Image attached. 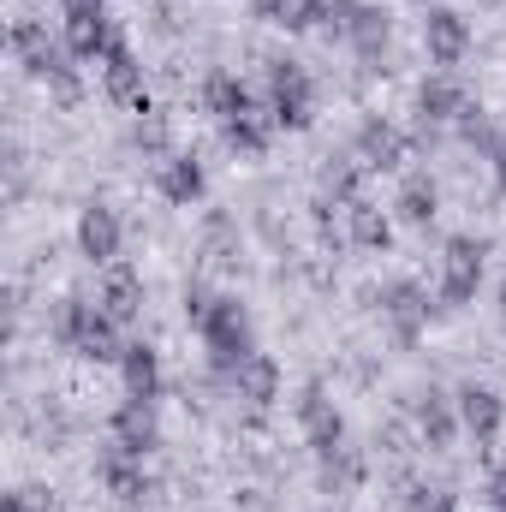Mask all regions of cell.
<instances>
[{
	"instance_id": "5bb4252c",
	"label": "cell",
	"mask_w": 506,
	"mask_h": 512,
	"mask_svg": "<svg viewBox=\"0 0 506 512\" xmlns=\"http://www.w3.org/2000/svg\"><path fill=\"white\" fill-rule=\"evenodd\" d=\"M328 30H340L358 54H381L387 48V18H381L376 6H358V0H340V12H334Z\"/></svg>"
},
{
	"instance_id": "ba28073f",
	"label": "cell",
	"mask_w": 506,
	"mask_h": 512,
	"mask_svg": "<svg viewBox=\"0 0 506 512\" xmlns=\"http://www.w3.org/2000/svg\"><path fill=\"white\" fill-rule=\"evenodd\" d=\"M78 60H108V48L120 42L114 36V24H108V12L102 6H84V12H66V36H60Z\"/></svg>"
},
{
	"instance_id": "5b68a950",
	"label": "cell",
	"mask_w": 506,
	"mask_h": 512,
	"mask_svg": "<svg viewBox=\"0 0 506 512\" xmlns=\"http://www.w3.org/2000/svg\"><path fill=\"white\" fill-rule=\"evenodd\" d=\"M483 286V245L477 239H447L441 251V304H471Z\"/></svg>"
},
{
	"instance_id": "8fae6325",
	"label": "cell",
	"mask_w": 506,
	"mask_h": 512,
	"mask_svg": "<svg viewBox=\"0 0 506 512\" xmlns=\"http://www.w3.org/2000/svg\"><path fill=\"white\" fill-rule=\"evenodd\" d=\"M120 221H114V209H102V203H90L84 215H78V251L90 256L96 268H108V262H120Z\"/></svg>"
},
{
	"instance_id": "277c9868",
	"label": "cell",
	"mask_w": 506,
	"mask_h": 512,
	"mask_svg": "<svg viewBox=\"0 0 506 512\" xmlns=\"http://www.w3.org/2000/svg\"><path fill=\"white\" fill-rule=\"evenodd\" d=\"M310 114H316V90H310V78L292 66V60H274L268 66V120L286 131H304L310 126Z\"/></svg>"
},
{
	"instance_id": "2e32d148",
	"label": "cell",
	"mask_w": 506,
	"mask_h": 512,
	"mask_svg": "<svg viewBox=\"0 0 506 512\" xmlns=\"http://www.w3.org/2000/svg\"><path fill=\"white\" fill-rule=\"evenodd\" d=\"M203 108L227 126V120H239V114H256V96L239 72H209V78H203Z\"/></svg>"
},
{
	"instance_id": "7c38bea8",
	"label": "cell",
	"mask_w": 506,
	"mask_h": 512,
	"mask_svg": "<svg viewBox=\"0 0 506 512\" xmlns=\"http://www.w3.org/2000/svg\"><path fill=\"white\" fill-rule=\"evenodd\" d=\"M96 304L126 328L131 316L143 310V280H137V268H126V262H108L102 268V286H96Z\"/></svg>"
},
{
	"instance_id": "9c48e42d",
	"label": "cell",
	"mask_w": 506,
	"mask_h": 512,
	"mask_svg": "<svg viewBox=\"0 0 506 512\" xmlns=\"http://www.w3.org/2000/svg\"><path fill=\"white\" fill-rule=\"evenodd\" d=\"M381 316L393 322V334H399V340H417V334H423V322H429V292H423L417 280H393V286L381 292Z\"/></svg>"
},
{
	"instance_id": "d4e9b609",
	"label": "cell",
	"mask_w": 506,
	"mask_h": 512,
	"mask_svg": "<svg viewBox=\"0 0 506 512\" xmlns=\"http://www.w3.org/2000/svg\"><path fill=\"white\" fill-rule=\"evenodd\" d=\"M346 233H352V245H364V251H387V239H393V221L381 215L376 203H352L346 209Z\"/></svg>"
},
{
	"instance_id": "d6986e66",
	"label": "cell",
	"mask_w": 506,
	"mask_h": 512,
	"mask_svg": "<svg viewBox=\"0 0 506 512\" xmlns=\"http://www.w3.org/2000/svg\"><path fill=\"white\" fill-rule=\"evenodd\" d=\"M459 399H447V393H423L417 399V435H423V447H453V435H459V411H453Z\"/></svg>"
},
{
	"instance_id": "30bf717a",
	"label": "cell",
	"mask_w": 506,
	"mask_h": 512,
	"mask_svg": "<svg viewBox=\"0 0 506 512\" xmlns=\"http://www.w3.org/2000/svg\"><path fill=\"white\" fill-rule=\"evenodd\" d=\"M96 477H102V489H108L114 501H126V507H137V501L149 495L143 459H137V453H126V447H108V453L96 459Z\"/></svg>"
},
{
	"instance_id": "52a82bcc",
	"label": "cell",
	"mask_w": 506,
	"mask_h": 512,
	"mask_svg": "<svg viewBox=\"0 0 506 512\" xmlns=\"http://www.w3.org/2000/svg\"><path fill=\"white\" fill-rule=\"evenodd\" d=\"M102 90L120 102V108H131V114H149V90H143V66L131 60L126 42H114L108 48V60H102Z\"/></svg>"
},
{
	"instance_id": "7a4b0ae2",
	"label": "cell",
	"mask_w": 506,
	"mask_h": 512,
	"mask_svg": "<svg viewBox=\"0 0 506 512\" xmlns=\"http://www.w3.org/2000/svg\"><path fill=\"white\" fill-rule=\"evenodd\" d=\"M197 334H203V346H209V364H215L221 376H233V370H239V364L256 352L251 316H245V304H233V298H209V310H203Z\"/></svg>"
},
{
	"instance_id": "4dcf8cb0",
	"label": "cell",
	"mask_w": 506,
	"mask_h": 512,
	"mask_svg": "<svg viewBox=\"0 0 506 512\" xmlns=\"http://www.w3.org/2000/svg\"><path fill=\"white\" fill-rule=\"evenodd\" d=\"M489 507L506 512V465H495V477H489Z\"/></svg>"
},
{
	"instance_id": "d6a6232c",
	"label": "cell",
	"mask_w": 506,
	"mask_h": 512,
	"mask_svg": "<svg viewBox=\"0 0 506 512\" xmlns=\"http://www.w3.org/2000/svg\"><path fill=\"white\" fill-rule=\"evenodd\" d=\"M501 322H506V280H501Z\"/></svg>"
},
{
	"instance_id": "1f68e13d",
	"label": "cell",
	"mask_w": 506,
	"mask_h": 512,
	"mask_svg": "<svg viewBox=\"0 0 506 512\" xmlns=\"http://www.w3.org/2000/svg\"><path fill=\"white\" fill-rule=\"evenodd\" d=\"M495 185L506 191V143H495Z\"/></svg>"
},
{
	"instance_id": "ffe728a7",
	"label": "cell",
	"mask_w": 506,
	"mask_h": 512,
	"mask_svg": "<svg viewBox=\"0 0 506 512\" xmlns=\"http://www.w3.org/2000/svg\"><path fill=\"white\" fill-rule=\"evenodd\" d=\"M358 161H364L370 173H393V167H405V137L387 126V120H370V126L358 131Z\"/></svg>"
},
{
	"instance_id": "9a60e30c",
	"label": "cell",
	"mask_w": 506,
	"mask_h": 512,
	"mask_svg": "<svg viewBox=\"0 0 506 512\" xmlns=\"http://www.w3.org/2000/svg\"><path fill=\"white\" fill-rule=\"evenodd\" d=\"M459 423H465L477 441H495V435H501V423H506L501 393H495V387L465 382V387H459Z\"/></svg>"
},
{
	"instance_id": "ac0fdd59",
	"label": "cell",
	"mask_w": 506,
	"mask_h": 512,
	"mask_svg": "<svg viewBox=\"0 0 506 512\" xmlns=\"http://www.w3.org/2000/svg\"><path fill=\"white\" fill-rule=\"evenodd\" d=\"M417 114H423L429 126H459V120L471 114V102H465V90H459L453 78H423V90H417Z\"/></svg>"
},
{
	"instance_id": "44dd1931",
	"label": "cell",
	"mask_w": 506,
	"mask_h": 512,
	"mask_svg": "<svg viewBox=\"0 0 506 512\" xmlns=\"http://www.w3.org/2000/svg\"><path fill=\"white\" fill-rule=\"evenodd\" d=\"M203 185H209V179H203V161H197V155H167V161H161V197H167V203L191 209V203L203 197Z\"/></svg>"
},
{
	"instance_id": "4fadbf2b",
	"label": "cell",
	"mask_w": 506,
	"mask_h": 512,
	"mask_svg": "<svg viewBox=\"0 0 506 512\" xmlns=\"http://www.w3.org/2000/svg\"><path fill=\"white\" fill-rule=\"evenodd\" d=\"M423 42H429V60H435V66H459V60H465V48H471V30H465V18H459V12L435 6V12L423 18Z\"/></svg>"
},
{
	"instance_id": "83f0119b",
	"label": "cell",
	"mask_w": 506,
	"mask_h": 512,
	"mask_svg": "<svg viewBox=\"0 0 506 512\" xmlns=\"http://www.w3.org/2000/svg\"><path fill=\"white\" fill-rule=\"evenodd\" d=\"M358 167H364V161H358ZM358 167H328V191H340V197L358 203Z\"/></svg>"
},
{
	"instance_id": "8992f818",
	"label": "cell",
	"mask_w": 506,
	"mask_h": 512,
	"mask_svg": "<svg viewBox=\"0 0 506 512\" xmlns=\"http://www.w3.org/2000/svg\"><path fill=\"white\" fill-rule=\"evenodd\" d=\"M298 417H304V435H310L316 459H334V453L346 447V417L328 405V393H322L316 382L304 387V399H298Z\"/></svg>"
},
{
	"instance_id": "6da1fadb",
	"label": "cell",
	"mask_w": 506,
	"mask_h": 512,
	"mask_svg": "<svg viewBox=\"0 0 506 512\" xmlns=\"http://www.w3.org/2000/svg\"><path fill=\"white\" fill-rule=\"evenodd\" d=\"M54 340L90 364H120L126 346H120V322L102 310V304H84V298H60L54 304Z\"/></svg>"
},
{
	"instance_id": "7402d4cb",
	"label": "cell",
	"mask_w": 506,
	"mask_h": 512,
	"mask_svg": "<svg viewBox=\"0 0 506 512\" xmlns=\"http://www.w3.org/2000/svg\"><path fill=\"white\" fill-rule=\"evenodd\" d=\"M393 209H399V221H405V227H429V221H435V209H441V191H435V179H429V173H411V179L399 185Z\"/></svg>"
},
{
	"instance_id": "484cf974",
	"label": "cell",
	"mask_w": 506,
	"mask_h": 512,
	"mask_svg": "<svg viewBox=\"0 0 506 512\" xmlns=\"http://www.w3.org/2000/svg\"><path fill=\"white\" fill-rule=\"evenodd\" d=\"M268 131H274L268 108H256V114H239V120H227V126H221V137H227L233 149H245V155H262V149H268Z\"/></svg>"
},
{
	"instance_id": "3957f363",
	"label": "cell",
	"mask_w": 506,
	"mask_h": 512,
	"mask_svg": "<svg viewBox=\"0 0 506 512\" xmlns=\"http://www.w3.org/2000/svg\"><path fill=\"white\" fill-rule=\"evenodd\" d=\"M12 54H18L36 78H48L66 102L78 96V78H72V66H66V60H72V48H66V42H54L42 24H12Z\"/></svg>"
},
{
	"instance_id": "4316f807",
	"label": "cell",
	"mask_w": 506,
	"mask_h": 512,
	"mask_svg": "<svg viewBox=\"0 0 506 512\" xmlns=\"http://www.w3.org/2000/svg\"><path fill=\"white\" fill-rule=\"evenodd\" d=\"M399 512H459V495L453 489H429V483H411L399 495Z\"/></svg>"
},
{
	"instance_id": "603a6c76",
	"label": "cell",
	"mask_w": 506,
	"mask_h": 512,
	"mask_svg": "<svg viewBox=\"0 0 506 512\" xmlns=\"http://www.w3.org/2000/svg\"><path fill=\"white\" fill-rule=\"evenodd\" d=\"M120 376H126V399H155L161 393V358H155V346H126V358H120Z\"/></svg>"
},
{
	"instance_id": "f1b7e54d",
	"label": "cell",
	"mask_w": 506,
	"mask_h": 512,
	"mask_svg": "<svg viewBox=\"0 0 506 512\" xmlns=\"http://www.w3.org/2000/svg\"><path fill=\"white\" fill-rule=\"evenodd\" d=\"M6 512H48V501H42V489H12Z\"/></svg>"
},
{
	"instance_id": "f546056e",
	"label": "cell",
	"mask_w": 506,
	"mask_h": 512,
	"mask_svg": "<svg viewBox=\"0 0 506 512\" xmlns=\"http://www.w3.org/2000/svg\"><path fill=\"white\" fill-rule=\"evenodd\" d=\"M256 18H268V24H286L292 18V0H251Z\"/></svg>"
},
{
	"instance_id": "cb8c5ba5",
	"label": "cell",
	"mask_w": 506,
	"mask_h": 512,
	"mask_svg": "<svg viewBox=\"0 0 506 512\" xmlns=\"http://www.w3.org/2000/svg\"><path fill=\"white\" fill-rule=\"evenodd\" d=\"M233 393L251 399V405H268V399L280 393V370H274V358H268V352H251V358L233 370Z\"/></svg>"
},
{
	"instance_id": "e0dca14e",
	"label": "cell",
	"mask_w": 506,
	"mask_h": 512,
	"mask_svg": "<svg viewBox=\"0 0 506 512\" xmlns=\"http://www.w3.org/2000/svg\"><path fill=\"white\" fill-rule=\"evenodd\" d=\"M108 429H114V447H126V453H137V459H143V453H149V447L161 441V429H155V411H149V399H126V405L114 411V423H108Z\"/></svg>"
}]
</instances>
